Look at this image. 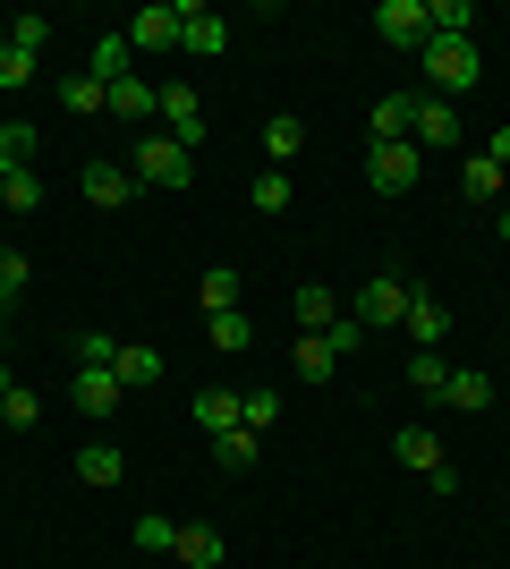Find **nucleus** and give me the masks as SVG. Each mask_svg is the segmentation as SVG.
<instances>
[{
  "mask_svg": "<svg viewBox=\"0 0 510 569\" xmlns=\"http://www.w3.org/2000/svg\"><path fill=\"white\" fill-rule=\"evenodd\" d=\"M179 51L221 60V51H230V18H221V9H188V0H179Z\"/></svg>",
  "mask_w": 510,
  "mask_h": 569,
  "instance_id": "nucleus-7",
  "label": "nucleus"
},
{
  "mask_svg": "<svg viewBox=\"0 0 510 569\" xmlns=\"http://www.w3.org/2000/svg\"><path fill=\"white\" fill-rule=\"evenodd\" d=\"M170 561H179V569H221V561H230V545H221V527H179Z\"/></svg>",
  "mask_w": 510,
  "mask_h": 569,
  "instance_id": "nucleus-15",
  "label": "nucleus"
},
{
  "mask_svg": "<svg viewBox=\"0 0 510 569\" xmlns=\"http://www.w3.org/2000/svg\"><path fill=\"white\" fill-rule=\"evenodd\" d=\"M204 332H213V349L221 357H247V349H256V315H204Z\"/></svg>",
  "mask_w": 510,
  "mask_h": 569,
  "instance_id": "nucleus-26",
  "label": "nucleus"
},
{
  "mask_svg": "<svg viewBox=\"0 0 510 569\" xmlns=\"http://www.w3.org/2000/svg\"><path fill=\"white\" fill-rule=\"evenodd\" d=\"M128 536H137V552H170V545H179V527H170V519H153V510H146L137 527H128Z\"/></svg>",
  "mask_w": 510,
  "mask_h": 569,
  "instance_id": "nucleus-38",
  "label": "nucleus"
},
{
  "mask_svg": "<svg viewBox=\"0 0 510 569\" xmlns=\"http://www.w3.org/2000/svg\"><path fill=\"white\" fill-rule=\"evenodd\" d=\"M409 119H417V94H383L366 128H374V144H409Z\"/></svg>",
  "mask_w": 510,
  "mask_h": 569,
  "instance_id": "nucleus-23",
  "label": "nucleus"
},
{
  "mask_svg": "<svg viewBox=\"0 0 510 569\" xmlns=\"http://www.w3.org/2000/svg\"><path fill=\"white\" fill-rule=\"evenodd\" d=\"M417 170H426L417 144H374V153H366V188H374V196H409Z\"/></svg>",
  "mask_w": 510,
  "mask_h": 569,
  "instance_id": "nucleus-4",
  "label": "nucleus"
},
{
  "mask_svg": "<svg viewBox=\"0 0 510 569\" xmlns=\"http://www.w3.org/2000/svg\"><path fill=\"white\" fill-rule=\"evenodd\" d=\"M0 417H9V426H43V400H34V391H26V382H9V391H0Z\"/></svg>",
  "mask_w": 510,
  "mask_h": 569,
  "instance_id": "nucleus-36",
  "label": "nucleus"
},
{
  "mask_svg": "<svg viewBox=\"0 0 510 569\" xmlns=\"http://www.w3.org/2000/svg\"><path fill=\"white\" fill-rule=\"evenodd\" d=\"M374 34H383L391 51H426V43H434V26H426V0H383V9H374Z\"/></svg>",
  "mask_w": 510,
  "mask_h": 569,
  "instance_id": "nucleus-5",
  "label": "nucleus"
},
{
  "mask_svg": "<svg viewBox=\"0 0 510 569\" xmlns=\"http://www.w3.org/2000/svg\"><path fill=\"white\" fill-rule=\"evenodd\" d=\"M43 43H51V18H34V9L9 18V51H34V60H43Z\"/></svg>",
  "mask_w": 510,
  "mask_h": 569,
  "instance_id": "nucleus-37",
  "label": "nucleus"
},
{
  "mask_svg": "<svg viewBox=\"0 0 510 569\" xmlns=\"http://www.w3.org/2000/svg\"><path fill=\"white\" fill-rule=\"evenodd\" d=\"M502 179H510V170H502V162H486V153H477V162L460 170V196H468V204H493V213H502Z\"/></svg>",
  "mask_w": 510,
  "mask_h": 569,
  "instance_id": "nucleus-24",
  "label": "nucleus"
},
{
  "mask_svg": "<svg viewBox=\"0 0 510 569\" xmlns=\"http://www.w3.org/2000/svg\"><path fill=\"white\" fill-rule=\"evenodd\" d=\"M290 366H298V382H332V375H340V349H332L323 332H298Z\"/></svg>",
  "mask_w": 510,
  "mask_h": 569,
  "instance_id": "nucleus-19",
  "label": "nucleus"
},
{
  "mask_svg": "<svg viewBox=\"0 0 510 569\" xmlns=\"http://www.w3.org/2000/svg\"><path fill=\"white\" fill-rule=\"evenodd\" d=\"M111 357H120L111 332H77V366H111Z\"/></svg>",
  "mask_w": 510,
  "mask_h": 569,
  "instance_id": "nucleus-40",
  "label": "nucleus"
},
{
  "mask_svg": "<svg viewBox=\"0 0 510 569\" xmlns=\"http://www.w3.org/2000/svg\"><path fill=\"white\" fill-rule=\"evenodd\" d=\"M128 170H137V188H188V179H196L188 144H170L162 128H153V137H137V153H128Z\"/></svg>",
  "mask_w": 510,
  "mask_h": 569,
  "instance_id": "nucleus-1",
  "label": "nucleus"
},
{
  "mask_svg": "<svg viewBox=\"0 0 510 569\" xmlns=\"http://www.w3.org/2000/svg\"><path fill=\"white\" fill-rule=\"evenodd\" d=\"M239 298H247V281L230 272V263H213V272L196 281V307H204V315H239Z\"/></svg>",
  "mask_w": 510,
  "mask_h": 569,
  "instance_id": "nucleus-20",
  "label": "nucleus"
},
{
  "mask_svg": "<svg viewBox=\"0 0 510 569\" xmlns=\"http://www.w3.org/2000/svg\"><path fill=\"white\" fill-rule=\"evenodd\" d=\"M400 332H409L417 349H442V340H451V307H442V298H426V289H409V315H400Z\"/></svg>",
  "mask_w": 510,
  "mask_h": 569,
  "instance_id": "nucleus-12",
  "label": "nucleus"
},
{
  "mask_svg": "<svg viewBox=\"0 0 510 569\" xmlns=\"http://www.w3.org/2000/svg\"><path fill=\"white\" fill-rule=\"evenodd\" d=\"M26 281H34V263H26L18 247H0V307H18V298H26Z\"/></svg>",
  "mask_w": 510,
  "mask_h": 569,
  "instance_id": "nucleus-35",
  "label": "nucleus"
},
{
  "mask_svg": "<svg viewBox=\"0 0 510 569\" xmlns=\"http://www.w3.org/2000/svg\"><path fill=\"white\" fill-rule=\"evenodd\" d=\"M0 170H34V128L26 119H0Z\"/></svg>",
  "mask_w": 510,
  "mask_h": 569,
  "instance_id": "nucleus-32",
  "label": "nucleus"
},
{
  "mask_svg": "<svg viewBox=\"0 0 510 569\" xmlns=\"http://www.w3.org/2000/svg\"><path fill=\"white\" fill-rule=\"evenodd\" d=\"M69 408L102 426V417L120 408V375H111V366H77V382H69Z\"/></svg>",
  "mask_w": 510,
  "mask_h": 569,
  "instance_id": "nucleus-9",
  "label": "nucleus"
},
{
  "mask_svg": "<svg viewBox=\"0 0 510 569\" xmlns=\"http://www.w3.org/2000/svg\"><path fill=\"white\" fill-rule=\"evenodd\" d=\"M188 417H196V433H230L239 426V391H230V382H204Z\"/></svg>",
  "mask_w": 510,
  "mask_h": 569,
  "instance_id": "nucleus-16",
  "label": "nucleus"
},
{
  "mask_svg": "<svg viewBox=\"0 0 510 569\" xmlns=\"http://www.w3.org/2000/svg\"><path fill=\"white\" fill-rule=\"evenodd\" d=\"M77 188H86V204H102V213H111V204H128V196H137V170H128V162H86V170H77Z\"/></svg>",
  "mask_w": 510,
  "mask_h": 569,
  "instance_id": "nucleus-11",
  "label": "nucleus"
},
{
  "mask_svg": "<svg viewBox=\"0 0 510 569\" xmlns=\"http://www.w3.org/2000/svg\"><path fill=\"white\" fill-rule=\"evenodd\" d=\"M256 213H290V170H256Z\"/></svg>",
  "mask_w": 510,
  "mask_h": 569,
  "instance_id": "nucleus-34",
  "label": "nucleus"
},
{
  "mask_svg": "<svg viewBox=\"0 0 510 569\" xmlns=\"http://www.w3.org/2000/svg\"><path fill=\"white\" fill-rule=\"evenodd\" d=\"M111 375H120V391H146V382H162V349H146V340H120Z\"/></svg>",
  "mask_w": 510,
  "mask_h": 569,
  "instance_id": "nucleus-17",
  "label": "nucleus"
},
{
  "mask_svg": "<svg viewBox=\"0 0 510 569\" xmlns=\"http://www.w3.org/2000/svg\"><path fill=\"white\" fill-rule=\"evenodd\" d=\"M77 476H86V485H120V476H128V459L111 451V442H86V451H77Z\"/></svg>",
  "mask_w": 510,
  "mask_h": 569,
  "instance_id": "nucleus-30",
  "label": "nucleus"
},
{
  "mask_svg": "<svg viewBox=\"0 0 510 569\" xmlns=\"http://www.w3.org/2000/svg\"><path fill=\"white\" fill-rule=\"evenodd\" d=\"M264 153H272V162H264V170H281V162H298V153H307V119H298V111H281V119H272V128H264Z\"/></svg>",
  "mask_w": 510,
  "mask_h": 569,
  "instance_id": "nucleus-25",
  "label": "nucleus"
},
{
  "mask_svg": "<svg viewBox=\"0 0 510 569\" xmlns=\"http://www.w3.org/2000/svg\"><path fill=\"white\" fill-rule=\"evenodd\" d=\"M0 51H9V18H0Z\"/></svg>",
  "mask_w": 510,
  "mask_h": 569,
  "instance_id": "nucleus-43",
  "label": "nucleus"
},
{
  "mask_svg": "<svg viewBox=\"0 0 510 569\" xmlns=\"http://www.w3.org/2000/svg\"><path fill=\"white\" fill-rule=\"evenodd\" d=\"M153 128H162L170 144H188V153H196V144H204V102H196L188 86H162V119H153Z\"/></svg>",
  "mask_w": 510,
  "mask_h": 569,
  "instance_id": "nucleus-8",
  "label": "nucleus"
},
{
  "mask_svg": "<svg viewBox=\"0 0 510 569\" xmlns=\"http://www.w3.org/2000/svg\"><path fill=\"white\" fill-rule=\"evenodd\" d=\"M51 94L69 102V111H111V86H102V77H86V69H69L60 86H51Z\"/></svg>",
  "mask_w": 510,
  "mask_h": 569,
  "instance_id": "nucleus-27",
  "label": "nucleus"
},
{
  "mask_svg": "<svg viewBox=\"0 0 510 569\" xmlns=\"http://www.w3.org/2000/svg\"><path fill=\"white\" fill-rule=\"evenodd\" d=\"M213 468H221V476H247V468H256V433H247V426L213 433Z\"/></svg>",
  "mask_w": 510,
  "mask_h": 569,
  "instance_id": "nucleus-28",
  "label": "nucleus"
},
{
  "mask_svg": "<svg viewBox=\"0 0 510 569\" xmlns=\"http://www.w3.org/2000/svg\"><path fill=\"white\" fill-rule=\"evenodd\" d=\"M239 426H247V433L281 426V391H264V382H247V391H239Z\"/></svg>",
  "mask_w": 510,
  "mask_h": 569,
  "instance_id": "nucleus-29",
  "label": "nucleus"
},
{
  "mask_svg": "<svg viewBox=\"0 0 510 569\" xmlns=\"http://www.w3.org/2000/svg\"><path fill=\"white\" fill-rule=\"evenodd\" d=\"M128 60H137V51H128V34H94V51H86V77H102V86H120V77H137Z\"/></svg>",
  "mask_w": 510,
  "mask_h": 569,
  "instance_id": "nucleus-22",
  "label": "nucleus"
},
{
  "mask_svg": "<svg viewBox=\"0 0 510 569\" xmlns=\"http://www.w3.org/2000/svg\"><path fill=\"white\" fill-rule=\"evenodd\" d=\"M493 238H502V247H510V196H502V213H493Z\"/></svg>",
  "mask_w": 510,
  "mask_h": 569,
  "instance_id": "nucleus-42",
  "label": "nucleus"
},
{
  "mask_svg": "<svg viewBox=\"0 0 510 569\" xmlns=\"http://www.w3.org/2000/svg\"><path fill=\"white\" fill-rule=\"evenodd\" d=\"M442 400L460 408V417H477V408H493V375H486V366H451V382H442Z\"/></svg>",
  "mask_w": 510,
  "mask_h": 569,
  "instance_id": "nucleus-18",
  "label": "nucleus"
},
{
  "mask_svg": "<svg viewBox=\"0 0 510 569\" xmlns=\"http://www.w3.org/2000/svg\"><path fill=\"white\" fill-rule=\"evenodd\" d=\"M409 382L426 391V400H442V382H451V357H442V349H417V357H409Z\"/></svg>",
  "mask_w": 510,
  "mask_h": 569,
  "instance_id": "nucleus-33",
  "label": "nucleus"
},
{
  "mask_svg": "<svg viewBox=\"0 0 510 569\" xmlns=\"http://www.w3.org/2000/svg\"><path fill=\"white\" fill-rule=\"evenodd\" d=\"M43 204V179L34 170H0V213H34Z\"/></svg>",
  "mask_w": 510,
  "mask_h": 569,
  "instance_id": "nucleus-31",
  "label": "nucleus"
},
{
  "mask_svg": "<svg viewBox=\"0 0 510 569\" xmlns=\"http://www.w3.org/2000/svg\"><path fill=\"white\" fill-rule=\"evenodd\" d=\"M120 34H128V51H170V43H179V0H153V9H137Z\"/></svg>",
  "mask_w": 510,
  "mask_h": 569,
  "instance_id": "nucleus-10",
  "label": "nucleus"
},
{
  "mask_svg": "<svg viewBox=\"0 0 510 569\" xmlns=\"http://www.w3.org/2000/svg\"><path fill=\"white\" fill-rule=\"evenodd\" d=\"M34 77H43L34 51H0V86H34Z\"/></svg>",
  "mask_w": 510,
  "mask_h": 569,
  "instance_id": "nucleus-39",
  "label": "nucleus"
},
{
  "mask_svg": "<svg viewBox=\"0 0 510 569\" xmlns=\"http://www.w3.org/2000/svg\"><path fill=\"white\" fill-rule=\"evenodd\" d=\"M290 315H298V332H332L340 315H349V298H340V289H323V281H307L290 298Z\"/></svg>",
  "mask_w": 510,
  "mask_h": 569,
  "instance_id": "nucleus-13",
  "label": "nucleus"
},
{
  "mask_svg": "<svg viewBox=\"0 0 510 569\" xmlns=\"http://www.w3.org/2000/svg\"><path fill=\"white\" fill-rule=\"evenodd\" d=\"M486 162H502V170H510V119H502V128L486 137Z\"/></svg>",
  "mask_w": 510,
  "mask_h": 569,
  "instance_id": "nucleus-41",
  "label": "nucleus"
},
{
  "mask_svg": "<svg viewBox=\"0 0 510 569\" xmlns=\"http://www.w3.org/2000/svg\"><path fill=\"white\" fill-rule=\"evenodd\" d=\"M0 247H9V238H0Z\"/></svg>",
  "mask_w": 510,
  "mask_h": 569,
  "instance_id": "nucleus-44",
  "label": "nucleus"
},
{
  "mask_svg": "<svg viewBox=\"0 0 510 569\" xmlns=\"http://www.w3.org/2000/svg\"><path fill=\"white\" fill-rule=\"evenodd\" d=\"M391 451H400V468H417V476H434V468H451V459H442V442L426 426H400L391 433Z\"/></svg>",
  "mask_w": 510,
  "mask_h": 569,
  "instance_id": "nucleus-21",
  "label": "nucleus"
},
{
  "mask_svg": "<svg viewBox=\"0 0 510 569\" xmlns=\"http://www.w3.org/2000/svg\"><path fill=\"white\" fill-rule=\"evenodd\" d=\"M409 144H417V153H451V144H460V111H451V102H442V94H417Z\"/></svg>",
  "mask_w": 510,
  "mask_h": 569,
  "instance_id": "nucleus-6",
  "label": "nucleus"
},
{
  "mask_svg": "<svg viewBox=\"0 0 510 569\" xmlns=\"http://www.w3.org/2000/svg\"><path fill=\"white\" fill-rule=\"evenodd\" d=\"M400 315H409V281H391V272H374V281L349 298V323H358V332H391Z\"/></svg>",
  "mask_w": 510,
  "mask_h": 569,
  "instance_id": "nucleus-3",
  "label": "nucleus"
},
{
  "mask_svg": "<svg viewBox=\"0 0 510 569\" xmlns=\"http://www.w3.org/2000/svg\"><path fill=\"white\" fill-rule=\"evenodd\" d=\"M417 69H426V86H434V94H468V86H477V77H486V60H477V43H426L417 51Z\"/></svg>",
  "mask_w": 510,
  "mask_h": 569,
  "instance_id": "nucleus-2",
  "label": "nucleus"
},
{
  "mask_svg": "<svg viewBox=\"0 0 510 569\" xmlns=\"http://www.w3.org/2000/svg\"><path fill=\"white\" fill-rule=\"evenodd\" d=\"M111 119H128V128H153V119H162V86H146V77H120V86H111Z\"/></svg>",
  "mask_w": 510,
  "mask_h": 569,
  "instance_id": "nucleus-14",
  "label": "nucleus"
}]
</instances>
